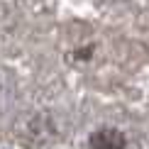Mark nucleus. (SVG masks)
Listing matches in <instances>:
<instances>
[{
    "label": "nucleus",
    "instance_id": "obj_1",
    "mask_svg": "<svg viewBox=\"0 0 149 149\" xmlns=\"http://www.w3.org/2000/svg\"><path fill=\"white\" fill-rule=\"evenodd\" d=\"M127 142L117 130H98L91 137V147H100V149H110V147H125Z\"/></svg>",
    "mask_w": 149,
    "mask_h": 149
}]
</instances>
